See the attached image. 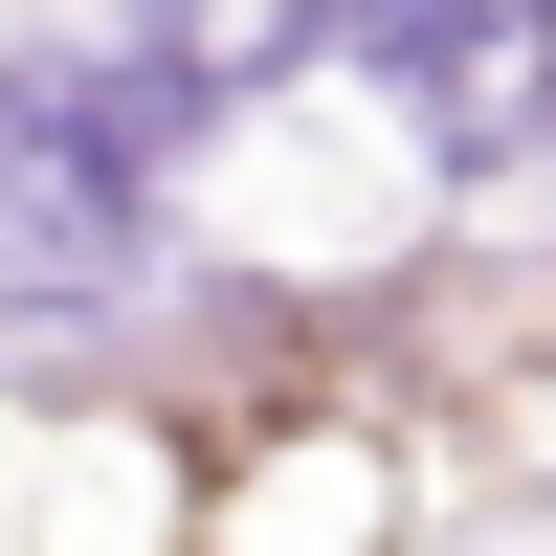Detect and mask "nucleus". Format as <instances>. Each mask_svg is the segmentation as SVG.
<instances>
[{"mask_svg": "<svg viewBox=\"0 0 556 556\" xmlns=\"http://www.w3.org/2000/svg\"><path fill=\"white\" fill-rule=\"evenodd\" d=\"M156 223V134L112 67H0V312H89Z\"/></svg>", "mask_w": 556, "mask_h": 556, "instance_id": "nucleus-1", "label": "nucleus"}, {"mask_svg": "<svg viewBox=\"0 0 556 556\" xmlns=\"http://www.w3.org/2000/svg\"><path fill=\"white\" fill-rule=\"evenodd\" d=\"M290 23H312V45H356L379 89H424V112H445V156H490V89L534 67V23H556V0H290Z\"/></svg>", "mask_w": 556, "mask_h": 556, "instance_id": "nucleus-2", "label": "nucleus"}]
</instances>
